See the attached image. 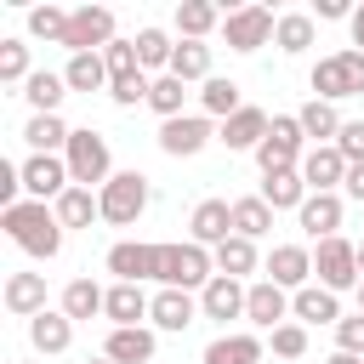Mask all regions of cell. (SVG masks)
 <instances>
[{"label":"cell","instance_id":"obj_1","mask_svg":"<svg viewBox=\"0 0 364 364\" xmlns=\"http://www.w3.org/2000/svg\"><path fill=\"white\" fill-rule=\"evenodd\" d=\"M6 233H11V245L17 250H28V256H40V262H51L57 250H63V222H57V210H46L40 199H23V205H11L6 210Z\"/></svg>","mask_w":364,"mask_h":364},{"label":"cell","instance_id":"obj_2","mask_svg":"<svg viewBox=\"0 0 364 364\" xmlns=\"http://www.w3.org/2000/svg\"><path fill=\"white\" fill-rule=\"evenodd\" d=\"M313 91L318 102H341V97H364V51H330L313 63Z\"/></svg>","mask_w":364,"mask_h":364},{"label":"cell","instance_id":"obj_3","mask_svg":"<svg viewBox=\"0 0 364 364\" xmlns=\"http://www.w3.org/2000/svg\"><path fill=\"white\" fill-rule=\"evenodd\" d=\"M301 142H307L301 119H296V114H273V125H267V136H262V148H256L262 176H273V171H301V154H307Z\"/></svg>","mask_w":364,"mask_h":364},{"label":"cell","instance_id":"obj_4","mask_svg":"<svg viewBox=\"0 0 364 364\" xmlns=\"http://www.w3.org/2000/svg\"><path fill=\"white\" fill-rule=\"evenodd\" d=\"M97 205H102V222L131 228V222L148 210V176H142V171H114V176L97 188Z\"/></svg>","mask_w":364,"mask_h":364},{"label":"cell","instance_id":"obj_5","mask_svg":"<svg viewBox=\"0 0 364 364\" xmlns=\"http://www.w3.org/2000/svg\"><path fill=\"white\" fill-rule=\"evenodd\" d=\"M210 279H216V256L205 245H193V239L188 245H165V256H159V284L165 290H193V284L205 290Z\"/></svg>","mask_w":364,"mask_h":364},{"label":"cell","instance_id":"obj_6","mask_svg":"<svg viewBox=\"0 0 364 364\" xmlns=\"http://www.w3.org/2000/svg\"><path fill=\"white\" fill-rule=\"evenodd\" d=\"M63 159H68V176H74V188H91V182H108V176H114V159H108V136H97L91 125L68 136Z\"/></svg>","mask_w":364,"mask_h":364},{"label":"cell","instance_id":"obj_7","mask_svg":"<svg viewBox=\"0 0 364 364\" xmlns=\"http://www.w3.org/2000/svg\"><path fill=\"white\" fill-rule=\"evenodd\" d=\"M313 273H318V284L336 290V296H341V290H358V279H364V273H358V245H347L341 233H336V239H318Z\"/></svg>","mask_w":364,"mask_h":364},{"label":"cell","instance_id":"obj_8","mask_svg":"<svg viewBox=\"0 0 364 364\" xmlns=\"http://www.w3.org/2000/svg\"><path fill=\"white\" fill-rule=\"evenodd\" d=\"M63 46H68V57H80V51H108V46H114V11H108V6H80V11H68Z\"/></svg>","mask_w":364,"mask_h":364},{"label":"cell","instance_id":"obj_9","mask_svg":"<svg viewBox=\"0 0 364 364\" xmlns=\"http://www.w3.org/2000/svg\"><path fill=\"white\" fill-rule=\"evenodd\" d=\"M68 188H74L68 159H57V154H28V159H23V193H34L40 205H46V199L57 205Z\"/></svg>","mask_w":364,"mask_h":364},{"label":"cell","instance_id":"obj_10","mask_svg":"<svg viewBox=\"0 0 364 364\" xmlns=\"http://www.w3.org/2000/svg\"><path fill=\"white\" fill-rule=\"evenodd\" d=\"M273 28H279V17H273L267 6H239V11H228V23H222V34H228L233 51H262V46L273 40Z\"/></svg>","mask_w":364,"mask_h":364},{"label":"cell","instance_id":"obj_11","mask_svg":"<svg viewBox=\"0 0 364 364\" xmlns=\"http://www.w3.org/2000/svg\"><path fill=\"white\" fill-rule=\"evenodd\" d=\"M159 256H165V245H114L108 250V273L119 279V284H142V279H159Z\"/></svg>","mask_w":364,"mask_h":364},{"label":"cell","instance_id":"obj_12","mask_svg":"<svg viewBox=\"0 0 364 364\" xmlns=\"http://www.w3.org/2000/svg\"><path fill=\"white\" fill-rule=\"evenodd\" d=\"M210 136H216V131H210L205 114H182V119H165V125H159V148H165L171 159H193Z\"/></svg>","mask_w":364,"mask_h":364},{"label":"cell","instance_id":"obj_13","mask_svg":"<svg viewBox=\"0 0 364 364\" xmlns=\"http://www.w3.org/2000/svg\"><path fill=\"white\" fill-rule=\"evenodd\" d=\"M301 182H307V193H336V182H347L341 148H336V142L307 148V154H301Z\"/></svg>","mask_w":364,"mask_h":364},{"label":"cell","instance_id":"obj_14","mask_svg":"<svg viewBox=\"0 0 364 364\" xmlns=\"http://www.w3.org/2000/svg\"><path fill=\"white\" fill-rule=\"evenodd\" d=\"M188 228H193V245H228L233 239V205L228 199H199L193 205V216H188Z\"/></svg>","mask_w":364,"mask_h":364},{"label":"cell","instance_id":"obj_15","mask_svg":"<svg viewBox=\"0 0 364 364\" xmlns=\"http://www.w3.org/2000/svg\"><path fill=\"white\" fill-rule=\"evenodd\" d=\"M245 296H250V284H239V279L216 273V279L199 290V313H205V318H216V324H228V318H239V313H245Z\"/></svg>","mask_w":364,"mask_h":364},{"label":"cell","instance_id":"obj_16","mask_svg":"<svg viewBox=\"0 0 364 364\" xmlns=\"http://www.w3.org/2000/svg\"><path fill=\"white\" fill-rule=\"evenodd\" d=\"M307 273H313V250H307V245H273V250H267V279H273L279 290H301Z\"/></svg>","mask_w":364,"mask_h":364},{"label":"cell","instance_id":"obj_17","mask_svg":"<svg viewBox=\"0 0 364 364\" xmlns=\"http://www.w3.org/2000/svg\"><path fill=\"white\" fill-rule=\"evenodd\" d=\"M245 318H250V324H262V330H279V324L290 318V296H284L273 279H256V284H250V296H245Z\"/></svg>","mask_w":364,"mask_h":364},{"label":"cell","instance_id":"obj_18","mask_svg":"<svg viewBox=\"0 0 364 364\" xmlns=\"http://www.w3.org/2000/svg\"><path fill=\"white\" fill-rule=\"evenodd\" d=\"M267 125H273V119H267L262 108H250V102H245V108H239L233 119H222V131H216V142H222L228 154H233V148H262V136H267Z\"/></svg>","mask_w":364,"mask_h":364},{"label":"cell","instance_id":"obj_19","mask_svg":"<svg viewBox=\"0 0 364 364\" xmlns=\"http://www.w3.org/2000/svg\"><path fill=\"white\" fill-rule=\"evenodd\" d=\"M290 313H296L301 324H341V301H336V290H324V284H301V290L290 296Z\"/></svg>","mask_w":364,"mask_h":364},{"label":"cell","instance_id":"obj_20","mask_svg":"<svg viewBox=\"0 0 364 364\" xmlns=\"http://www.w3.org/2000/svg\"><path fill=\"white\" fill-rule=\"evenodd\" d=\"M193 313H199V301H193L188 290H165V284H159V296H154V307H148V318H154L159 330H171V336H182V330L193 324Z\"/></svg>","mask_w":364,"mask_h":364},{"label":"cell","instance_id":"obj_21","mask_svg":"<svg viewBox=\"0 0 364 364\" xmlns=\"http://www.w3.org/2000/svg\"><path fill=\"white\" fill-rule=\"evenodd\" d=\"M102 358H108V364H148V358H154V330H142V324H131V330H108Z\"/></svg>","mask_w":364,"mask_h":364},{"label":"cell","instance_id":"obj_22","mask_svg":"<svg viewBox=\"0 0 364 364\" xmlns=\"http://www.w3.org/2000/svg\"><path fill=\"white\" fill-rule=\"evenodd\" d=\"M296 222L313 239H336V228H341V193H307V205L296 210Z\"/></svg>","mask_w":364,"mask_h":364},{"label":"cell","instance_id":"obj_23","mask_svg":"<svg viewBox=\"0 0 364 364\" xmlns=\"http://www.w3.org/2000/svg\"><path fill=\"white\" fill-rule=\"evenodd\" d=\"M6 307L17 318H40L46 313V273H11L6 279Z\"/></svg>","mask_w":364,"mask_h":364},{"label":"cell","instance_id":"obj_24","mask_svg":"<svg viewBox=\"0 0 364 364\" xmlns=\"http://www.w3.org/2000/svg\"><path fill=\"white\" fill-rule=\"evenodd\" d=\"M28 341H34V353H68V341H74V318L68 313H40V318H28Z\"/></svg>","mask_w":364,"mask_h":364},{"label":"cell","instance_id":"obj_25","mask_svg":"<svg viewBox=\"0 0 364 364\" xmlns=\"http://www.w3.org/2000/svg\"><path fill=\"white\" fill-rule=\"evenodd\" d=\"M148 307H154V301L142 296V284H119V279H114V290H108V301H102V313L114 318V330H131L136 318H148Z\"/></svg>","mask_w":364,"mask_h":364},{"label":"cell","instance_id":"obj_26","mask_svg":"<svg viewBox=\"0 0 364 364\" xmlns=\"http://www.w3.org/2000/svg\"><path fill=\"white\" fill-rule=\"evenodd\" d=\"M205 364H262V341L250 330H233V336H216L205 347Z\"/></svg>","mask_w":364,"mask_h":364},{"label":"cell","instance_id":"obj_27","mask_svg":"<svg viewBox=\"0 0 364 364\" xmlns=\"http://www.w3.org/2000/svg\"><path fill=\"white\" fill-rule=\"evenodd\" d=\"M262 199H267L273 210H301V205H307L301 171H273V176H262Z\"/></svg>","mask_w":364,"mask_h":364},{"label":"cell","instance_id":"obj_28","mask_svg":"<svg viewBox=\"0 0 364 364\" xmlns=\"http://www.w3.org/2000/svg\"><path fill=\"white\" fill-rule=\"evenodd\" d=\"M216 23H228V17H222V6H210V0H182V6H176V28H182V40H205Z\"/></svg>","mask_w":364,"mask_h":364},{"label":"cell","instance_id":"obj_29","mask_svg":"<svg viewBox=\"0 0 364 364\" xmlns=\"http://www.w3.org/2000/svg\"><path fill=\"white\" fill-rule=\"evenodd\" d=\"M63 80H68V91H102V85H108V63H102V51H80V57H68Z\"/></svg>","mask_w":364,"mask_h":364},{"label":"cell","instance_id":"obj_30","mask_svg":"<svg viewBox=\"0 0 364 364\" xmlns=\"http://www.w3.org/2000/svg\"><path fill=\"white\" fill-rule=\"evenodd\" d=\"M23 97L34 102V114H57V102L68 97V80H63V74H51V68H34V74H28V85H23Z\"/></svg>","mask_w":364,"mask_h":364},{"label":"cell","instance_id":"obj_31","mask_svg":"<svg viewBox=\"0 0 364 364\" xmlns=\"http://www.w3.org/2000/svg\"><path fill=\"white\" fill-rule=\"evenodd\" d=\"M68 136H74V131H68L57 114H34V119L23 125V142H28L34 154H57V148H68Z\"/></svg>","mask_w":364,"mask_h":364},{"label":"cell","instance_id":"obj_32","mask_svg":"<svg viewBox=\"0 0 364 364\" xmlns=\"http://www.w3.org/2000/svg\"><path fill=\"white\" fill-rule=\"evenodd\" d=\"M267 228H273V205H267L262 193L233 199V233H239V239H262Z\"/></svg>","mask_w":364,"mask_h":364},{"label":"cell","instance_id":"obj_33","mask_svg":"<svg viewBox=\"0 0 364 364\" xmlns=\"http://www.w3.org/2000/svg\"><path fill=\"white\" fill-rule=\"evenodd\" d=\"M51 210H57V222H63V228H91V222L102 216V205L91 199V188H68Z\"/></svg>","mask_w":364,"mask_h":364},{"label":"cell","instance_id":"obj_34","mask_svg":"<svg viewBox=\"0 0 364 364\" xmlns=\"http://www.w3.org/2000/svg\"><path fill=\"white\" fill-rule=\"evenodd\" d=\"M216 256V273H228V279H245V273H256V239H228V245H216L210 250Z\"/></svg>","mask_w":364,"mask_h":364},{"label":"cell","instance_id":"obj_35","mask_svg":"<svg viewBox=\"0 0 364 364\" xmlns=\"http://www.w3.org/2000/svg\"><path fill=\"white\" fill-rule=\"evenodd\" d=\"M171 74L188 85V80H210V46L205 40H182L176 57H171Z\"/></svg>","mask_w":364,"mask_h":364},{"label":"cell","instance_id":"obj_36","mask_svg":"<svg viewBox=\"0 0 364 364\" xmlns=\"http://www.w3.org/2000/svg\"><path fill=\"white\" fill-rule=\"evenodd\" d=\"M199 108H205V114H216V119H233L245 102H239V85H233V80L210 74V80H205V91H199Z\"/></svg>","mask_w":364,"mask_h":364},{"label":"cell","instance_id":"obj_37","mask_svg":"<svg viewBox=\"0 0 364 364\" xmlns=\"http://www.w3.org/2000/svg\"><path fill=\"white\" fill-rule=\"evenodd\" d=\"M296 119H301V131L313 136V148L341 136V119H336V108H330V102H318V97H313V102H301V114H296Z\"/></svg>","mask_w":364,"mask_h":364},{"label":"cell","instance_id":"obj_38","mask_svg":"<svg viewBox=\"0 0 364 364\" xmlns=\"http://www.w3.org/2000/svg\"><path fill=\"white\" fill-rule=\"evenodd\" d=\"M102 301H108V290L91 284V279H68V290H63V313L68 318H91V313H102Z\"/></svg>","mask_w":364,"mask_h":364},{"label":"cell","instance_id":"obj_39","mask_svg":"<svg viewBox=\"0 0 364 364\" xmlns=\"http://www.w3.org/2000/svg\"><path fill=\"white\" fill-rule=\"evenodd\" d=\"M273 40H279V51H290V57L307 51V46H313V17H307V11H284L279 28H273Z\"/></svg>","mask_w":364,"mask_h":364},{"label":"cell","instance_id":"obj_40","mask_svg":"<svg viewBox=\"0 0 364 364\" xmlns=\"http://www.w3.org/2000/svg\"><path fill=\"white\" fill-rule=\"evenodd\" d=\"M182 97H188V85H182L176 74H159L154 91H148V108H154L159 119H182Z\"/></svg>","mask_w":364,"mask_h":364},{"label":"cell","instance_id":"obj_41","mask_svg":"<svg viewBox=\"0 0 364 364\" xmlns=\"http://www.w3.org/2000/svg\"><path fill=\"white\" fill-rule=\"evenodd\" d=\"M136 57H142V68H165V74H171L176 46H171V34H165V28H142V34H136Z\"/></svg>","mask_w":364,"mask_h":364},{"label":"cell","instance_id":"obj_42","mask_svg":"<svg viewBox=\"0 0 364 364\" xmlns=\"http://www.w3.org/2000/svg\"><path fill=\"white\" fill-rule=\"evenodd\" d=\"M28 34L63 46V34H68V11H63V6H34V11H28Z\"/></svg>","mask_w":364,"mask_h":364},{"label":"cell","instance_id":"obj_43","mask_svg":"<svg viewBox=\"0 0 364 364\" xmlns=\"http://www.w3.org/2000/svg\"><path fill=\"white\" fill-rule=\"evenodd\" d=\"M0 80L6 85H17V80L28 85V46L23 40H0Z\"/></svg>","mask_w":364,"mask_h":364},{"label":"cell","instance_id":"obj_44","mask_svg":"<svg viewBox=\"0 0 364 364\" xmlns=\"http://www.w3.org/2000/svg\"><path fill=\"white\" fill-rule=\"evenodd\" d=\"M148 91H154V80H148V74H119V80H108V97H114L119 108L148 102Z\"/></svg>","mask_w":364,"mask_h":364},{"label":"cell","instance_id":"obj_45","mask_svg":"<svg viewBox=\"0 0 364 364\" xmlns=\"http://www.w3.org/2000/svg\"><path fill=\"white\" fill-rule=\"evenodd\" d=\"M102 63H108V80H119V74H142V57H136V40H114V46L102 51Z\"/></svg>","mask_w":364,"mask_h":364},{"label":"cell","instance_id":"obj_46","mask_svg":"<svg viewBox=\"0 0 364 364\" xmlns=\"http://www.w3.org/2000/svg\"><path fill=\"white\" fill-rule=\"evenodd\" d=\"M336 148H341V159H347V165H364V119H341Z\"/></svg>","mask_w":364,"mask_h":364},{"label":"cell","instance_id":"obj_47","mask_svg":"<svg viewBox=\"0 0 364 364\" xmlns=\"http://www.w3.org/2000/svg\"><path fill=\"white\" fill-rule=\"evenodd\" d=\"M273 353H279V358H301V353H307V330H301V324H279V330H273Z\"/></svg>","mask_w":364,"mask_h":364},{"label":"cell","instance_id":"obj_48","mask_svg":"<svg viewBox=\"0 0 364 364\" xmlns=\"http://www.w3.org/2000/svg\"><path fill=\"white\" fill-rule=\"evenodd\" d=\"M336 353H358L364 358V313H353V318L336 324Z\"/></svg>","mask_w":364,"mask_h":364},{"label":"cell","instance_id":"obj_49","mask_svg":"<svg viewBox=\"0 0 364 364\" xmlns=\"http://www.w3.org/2000/svg\"><path fill=\"white\" fill-rule=\"evenodd\" d=\"M17 193H23V165H6V159H0V205H6V210L23 205Z\"/></svg>","mask_w":364,"mask_h":364},{"label":"cell","instance_id":"obj_50","mask_svg":"<svg viewBox=\"0 0 364 364\" xmlns=\"http://www.w3.org/2000/svg\"><path fill=\"white\" fill-rule=\"evenodd\" d=\"M341 188H347V199L364 205V165H347V182H341Z\"/></svg>","mask_w":364,"mask_h":364},{"label":"cell","instance_id":"obj_51","mask_svg":"<svg viewBox=\"0 0 364 364\" xmlns=\"http://www.w3.org/2000/svg\"><path fill=\"white\" fill-rule=\"evenodd\" d=\"M318 17H353L347 0H318Z\"/></svg>","mask_w":364,"mask_h":364},{"label":"cell","instance_id":"obj_52","mask_svg":"<svg viewBox=\"0 0 364 364\" xmlns=\"http://www.w3.org/2000/svg\"><path fill=\"white\" fill-rule=\"evenodd\" d=\"M347 23H353V51H364V6H353Z\"/></svg>","mask_w":364,"mask_h":364},{"label":"cell","instance_id":"obj_53","mask_svg":"<svg viewBox=\"0 0 364 364\" xmlns=\"http://www.w3.org/2000/svg\"><path fill=\"white\" fill-rule=\"evenodd\" d=\"M324 364H364V358H358V353H330Z\"/></svg>","mask_w":364,"mask_h":364},{"label":"cell","instance_id":"obj_54","mask_svg":"<svg viewBox=\"0 0 364 364\" xmlns=\"http://www.w3.org/2000/svg\"><path fill=\"white\" fill-rule=\"evenodd\" d=\"M358 313H364V279H358Z\"/></svg>","mask_w":364,"mask_h":364},{"label":"cell","instance_id":"obj_55","mask_svg":"<svg viewBox=\"0 0 364 364\" xmlns=\"http://www.w3.org/2000/svg\"><path fill=\"white\" fill-rule=\"evenodd\" d=\"M358 273H364V245H358Z\"/></svg>","mask_w":364,"mask_h":364},{"label":"cell","instance_id":"obj_56","mask_svg":"<svg viewBox=\"0 0 364 364\" xmlns=\"http://www.w3.org/2000/svg\"><path fill=\"white\" fill-rule=\"evenodd\" d=\"M85 364H108V358H85Z\"/></svg>","mask_w":364,"mask_h":364}]
</instances>
